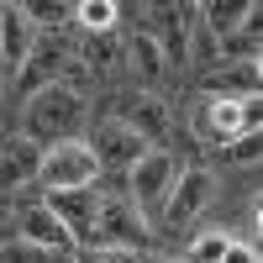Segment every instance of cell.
<instances>
[{
    "label": "cell",
    "mask_w": 263,
    "mask_h": 263,
    "mask_svg": "<svg viewBox=\"0 0 263 263\" xmlns=\"http://www.w3.org/2000/svg\"><path fill=\"white\" fill-rule=\"evenodd\" d=\"M95 190H100V211H95V237H100V248L147 253V248H153V221L142 216V205L132 200L126 174H100Z\"/></svg>",
    "instance_id": "cell-1"
},
{
    "label": "cell",
    "mask_w": 263,
    "mask_h": 263,
    "mask_svg": "<svg viewBox=\"0 0 263 263\" xmlns=\"http://www.w3.org/2000/svg\"><path fill=\"white\" fill-rule=\"evenodd\" d=\"M84 126V95H74L69 84H48V90L27 95V111H21V137H32L37 147L69 142Z\"/></svg>",
    "instance_id": "cell-2"
},
{
    "label": "cell",
    "mask_w": 263,
    "mask_h": 263,
    "mask_svg": "<svg viewBox=\"0 0 263 263\" xmlns=\"http://www.w3.org/2000/svg\"><path fill=\"white\" fill-rule=\"evenodd\" d=\"M100 179V163H95V153L90 142H53V147H42V163H37V190L42 195H58V190H90Z\"/></svg>",
    "instance_id": "cell-3"
},
{
    "label": "cell",
    "mask_w": 263,
    "mask_h": 263,
    "mask_svg": "<svg viewBox=\"0 0 263 263\" xmlns=\"http://www.w3.org/2000/svg\"><path fill=\"white\" fill-rule=\"evenodd\" d=\"M179 158H174V153H163V147H147V158L137 163L126 174V190H132V200L142 205V216L153 221V216H158L163 205H168V195H174V184H179Z\"/></svg>",
    "instance_id": "cell-4"
},
{
    "label": "cell",
    "mask_w": 263,
    "mask_h": 263,
    "mask_svg": "<svg viewBox=\"0 0 263 263\" xmlns=\"http://www.w3.org/2000/svg\"><path fill=\"white\" fill-rule=\"evenodd\" d=\"M84 142H90L100 174H132V168L147 158V137H137V132H132L126 121H116V116L95 121V132H90Z\"/></svg>",
    "instance_id": "cell-5"
},
{
    "label": "cell",
    "mask_w": 263,
    "mask_h": 263,
    "mask_svg": "<svg viewBox=\"0 0 263 263\" xmlns=\"http://www.w3.org/2000/svg\"><path fill=\"white\" fill-rule=\"evenodd\" d=\"M237 137H248V95H211L195 111V142L227 147Z\"/></svg>",
    "instance_id": "cell-6"
},
{
    "label": "cell",
    "mask_w": 263,
    "mask_h": 263,
    "mask_svg": "<svg viewBox=\"0 0 263 263\" xmlns=\"http://www.w3.org/2000/svg\"><path fill=\"white\" fill-rule=\"evenodd\" d=\"M69 63H74L69 42H63L58 32H42V37H37V48L27 53V63L16 69V90H21V95L48 90V84H58V79H63V69H69Z\"/></svg>",
    "instance_id": "cell-7"
},
{
    "label": "cell",
    "mask_w": 263,
    "mask_h": 263,
    "mask_svg": "<svg viewBox=\"0 0 263 263\" xmlns=\"http://www.w3.org/2000/svg\"><path fill=\"white\" fill-rule=\"evenodd\" d=\"M42 200L53 205V216L63 227H69L74 237V248H100V237H95V211H100V190H58V195H42Z\"/></svg>",
    "instance_id": "cell-8"
},
{
    "label": "cell",
    "mask_w": 263,
    "mask_h": 263,
    "mask_svg": "<svg viewBox=\"0 0 263 263\" xmlns=\"http://www.w3.org/2000/svg\"><path fill=\"white\" fill-rule=\"evenodd\" d=\"M211 195H216V179H211V168H179V184H174L168 205H163V227H168V232L190 227L195 216H200V211L211 205Z\"/></svg>",
    "instance_id": "cell-9"
},
{
    "label": "cell",
    "mask_w": 263,
    "mask_h": 263,
    "mask_svg": "<svg viewBox=\"0 0 263 263\" xmlns=\"http://www.w3.org/2000/svg\"><path fill=\"white\" fill-rule=\"evenodd\" d=\"M37 27H32V16H27V6H0V74H11L16 79V69L27 63V53L37 48Z\"/></svg>",
    "instance_id": "cell-10"
},
{
    "label": "cell",
    "mask_w": 263,
    "mask_h": 263,
    "mask_svg": "<svg viewBox=\"0 0 263 263\" xmlns=\"http://www.w3.org/2000/svg\"><path fill=\"white\" fill-rule=\"evenodd\" d=\"M16 237L42 242V248H58V253H74V237H69V227L53 216L48 200H27V205L16 211Z\"/></svg>",
    "instance_id": "cell-11"
},
{
    "label": "cell",
    "mask_w": 263,
    "mask_h": 263,
    "mask_svg": "<svg viewBox=\"0 0 263 263\" xmlns=\"http://www.w3.org/2000/svg\"><path fill=\"white\" fill-rule=\"evenodd\" d=\"M37 163H42V147L32 137L0 142V195H16V190L37 184Z\"/></svg>",
    "instance_id": "cell-12"
},
{
    "label": "cell",
    "mask_w": 263,
    "mask_h": 263,
    "mask_svg": "<svg viewBox=\"0 0 263 263\" xmlns=\"http://www.w3.org/2000/svg\"><path fill=\"white\" fill-rule=\"evenodd\" d=\"M116 121H126L132 132H137V137H147V147L158 142V137H168V105H163L158 95H142V100H126Z\"/></svg>",
    "instance_id": "cell-13"
},
{
    "label": "cell",
    "mask_w": 263,
    "mask_h": 263,
    "mask_svg": "<svg viewBox=\"0 0 263 263\" xmlns=\"http://www.w3.org/2000/svg\"><path fill=\"white\" fill-rule=\"evenodd\" d=\"M126 63H132V74H137L142 84H163V79H168L163 48H158V37H153V32H132V42H126Z\"/></svg>",
    "instance_id": "cell-14"
},
{
    "label": "cell",
    "mask_w": 263,
    "mask_h": 263,
    "mask_svg": "<svg viewBox=\"0 0 263 263\" xmlns=\"http://www.w3.org/2000/svg\"><path fill=\"white\" fill-rule=\"evenodd\" d=\"M190 16H195V6H168V32L158 37L168 69H184L190 63Z\"/></svg>",
    "instance_id": "cell-15"
},
{
    "label": "cell",
    "mask_w": 263,
    "mask_h": 263,
    "mask_svg": "<svg viewBox=\"0 0 263 263\" xmlns=\"http://www.w3.org/2000/svg\"><path fill=\"white\" fill-rule=\"evenodd\" d=\"M195 11H200V27L221 42V37H232V32H242V21H248L253 6H242V0H211V6H195Z\"/></svg>",
    "instance_id": "cell-16"
},
{
    "label": "cell",
    "mask_w": 263,
    "mask_h": 263,
    "mask_svg": "<svg viewBox=\"0 0 263 263\" xmlns=\"http://www.w3.org/2000/svg\"><path fill=\"white\" fill-rule=\"evenodd\" d=\"M116 11L121 6H111V0H79L74 6V27L84 37H105V32H116Z\"/></svg>",
    "instance_id": "cell-17"
},
{
    "label": "cell",
    "mask_w": 263,
    "mask_h": 263,
    "mask_svg": "<svg viewBox=\"0 0 263 263\" xmlns=\"http://www.w3.org/2000/svg\"><path fill=\"white\" fill-rule=\"evenodd\" d=\"M74 253H58V248H42V242H27V237H11L0 242V263H69Z\"/></svg>",
    "instance_id": "cell-18"
},
{
    "label": "cell",
    "mask_w": 263,
    "mask_h": 263,
    "mask_svg": "<svg viewBox=\"0 0 263 263\" xmlns=\"http://www.w3.org/2000/svg\"><path fill=\"white\" fill-rule=\"evenodd\" d=\"M232 90L258 95V63H242V69H232V74H216V79H205V95H232Z\"/></svg>",
    "instance_id": "cell-19"
},
{
    "label": "cell",
    "mask_w": 263,
    "mask_h": 263,
    "mask_svg": "<svg viewBox=\"0 0 263 263\" xmlns=\"http://www.w3.org/2000/svg\"><path fill=\"white\" fill-rule=\"evenodd\" d=\"M27 16H32L37 32H58V27L74 21V6H69V0H37V6H27Z\"/></svg>",
    "instance_id": "cell-20"
},
{
    "label": "cell",
    "mask_w": 263,
    "mask_h": 263,
    "mask_svg": "<svg viewBox=\"0 0 263 263\" xmlns=\"http://www.w3.org/2000/svg\"><path fill=\"white\" fill-rule=\"evenodd\" d=\"M227 242H232L227 232H200V237H195V242L184 248V263H221Z\"/></svg>",
    "instance_id": "cell-21"
},
{
    "label": "cell",
    "mask_w": 263,
    "mask_h": 263,
    "mask_svg": "<svg viewBox=\"0 0 263 263\" xmlns=\"http://www.w3.org/2000/svg\"><path fill=\"white\" fill-rule=\"evenodd\" d=\"M142 253H132V248H74L69 263H137Z\"/></svg>",
    "instance_id": "cell-22"
},
{
    "label": "cell",
    "mask_w": 263,
    "mask_h": 263,
    "mask_svg": "<svg viewBox=\"0 0 263 263\" xmlns=\"http://www.w3.org/2000/svg\"><path fill=\"white\" fill-rule=\"evenodd\" d=\"M258 153H263V142H258V132H248V137H237V142H227V158H232V163H258Z\"/></svg>",
    "instance_id": "cell-23"
},
{
    "label": "cell",
    "mask_w": 263,
    "mask_h": 263,
    "mask_svg": "<svg viewBox=\"0 0 263 263\" xmlns=\"http://www.w3.org/2000/svg\"><path fill=\"white\" fill-rule=\"evenodd\" d=\"M221 263H258V242H227Z\"/></svg>",
    "instance_id": "cell-24"
},
{
    "label": "cell",
    "mask_w": 263,
    "mask_h": 263,
    "mask_svg": "<svg viewBox=\"0 0 263 263\" xmlns=\"http://www.w3.org/2000/svg\"><path fill=\"white\" fill-rule=\"evenodd\" d=\"M137 263H184V258H153V253H142Z\"/></svg>",
    "instance_id": "cell-25"
}]
</instances>
